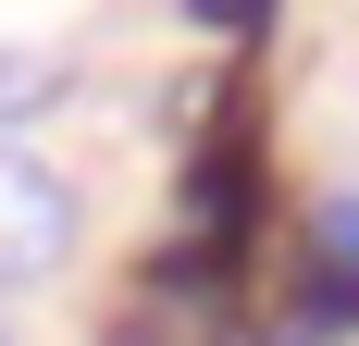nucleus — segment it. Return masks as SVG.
Segmentation results:
<instances>
[{"label":"nucleus","mask_w":359,"mask_h":346,"mask_svg":"<svg viewBox=\"0 0 359 346\" xmlns=\"http://www.w3.org/2000/svg\"><path fill=\"white\" fill-rule=\"evenodd\" d=\"M273 334L285 346H347L359 334V186H334V198L297 210L285 235V284H273Z\"/></svg>","instance_id":"nucleus-1"},{"label":"nucleus","mask_w":359,"mask_h":346,"mask_svg":"<svg viewBox=\"0 0 359 346\" xmlns=\"http://www.w3.org/2000/svg\"><path fill=\"white\" fill-rule=\"evenodd\" d=\"M87 235V198H74L62 161H37V148H0V297H25L50 284Z\"/></svg>","instance_id":"nucleus-2"},{"label":"nucleus","mask_w":359,"mask_h":346,"mask_svg":"<svg viewBox=\"0 0 359 346\" xmlns=\"http://www.w3.org/2000/svg\"><path fill=\"white\" fill-rule=\"evenodd\" d=\"M50 87H62V62H50V50H25V37H0V124L50 111Z\"/></svg>","instance_id":"nucleus-3"},{"label":"nucleus","mask_w":359,"mask_h":346,"mask_svg":"<svg viewBox=\"0 0 359 346\" xmlns=\"http://www.w3.org/2000/svg\"><path fill=\"white\" fill-rule=\"evenodd\" d=\"M0 346H13V334H0Z\"/></svg>","instance_id":"nucleus-4"}]
</instances>
